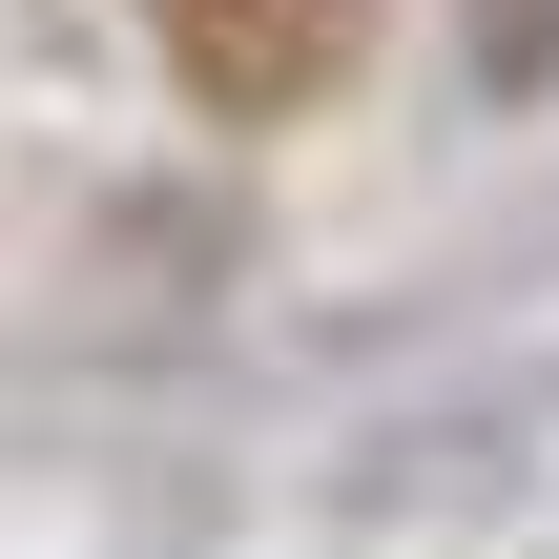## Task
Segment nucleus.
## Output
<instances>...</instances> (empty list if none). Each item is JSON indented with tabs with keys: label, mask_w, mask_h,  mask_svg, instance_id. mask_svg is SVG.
I'll return each mask as SVG.
<instances>
[{
	"label": "nucleus",
	"mask_w": 559,
	"mask_h": 559,
	"mask_svg": "<svg viewBox=\"0 0 559 559\" xmlns=\"http://www.w3.org/2000/svg\"><path fill=\"white\" fill-rule=\"evenodd\" d=\"M145 21H166V83L207 124H290L373 62V0H145Z\"/></svg>",
	"instance_id": "obj_1"
},
{
	"label": "nucleus",
	"mask_w": 559,
	"mask_h": 559,
	"mask_svg": "<svg viewBox=\"0 0 559 559\" xmlns=\"http://www.w3.org/2000/svg\"><path fill=\"white\" fill-rule=\"evenodd\" d=\"M477 62H498V83H539V62H559V0H477Z\"/></svg>",
	"instance_id": "obj_2"
}]
</instances>
